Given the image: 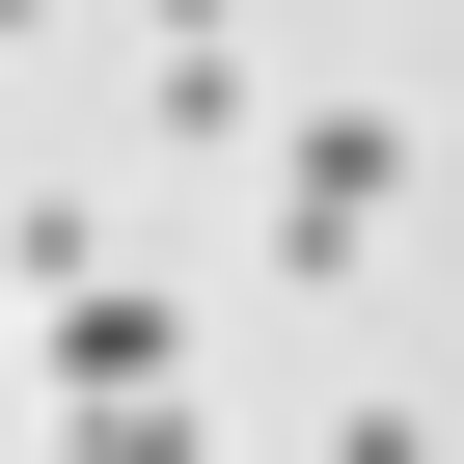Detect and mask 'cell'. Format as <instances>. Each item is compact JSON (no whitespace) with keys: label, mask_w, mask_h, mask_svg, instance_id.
I'll return each instance as SVG.
<instances>
[{"label":"cell","mask_w":464,"mask_h":464,"mask_svg":"<svg viewBox=\"0 0 464 464\" xmlns=\"http://www.w3.org/2000/svg\"><path fill=\"white\" fill-rule=\"evenodd\" d=\"M382 191H410V137H382V110H301V137H274V246H246V274H274V301H355V274H382Z\"/></svg>","instance_id":"6da1fadb"},{"label":"cell","mask_w":464,"mask_h":464,"mask_svg":"<svg viewBox=\"0 0 464 464\" xmlns=\"http://www.w3.org/2000/svg\"><path fill=\"white\" fill-rule=\"evenodd\" d=\"M328 464H437V410H328Z\"/></svg>","instance_id":"5b68a950"},{"label":"cell","mask_w":464,"mask_h":464,"mask_svg":"<svg viewBox=\"0 0 464 464\" xmlns=\"http://www.w3.org/2000/svg\"><path fill=\"white\" fill-rule=\"evenodd\" d=\"M191 164H246V0H164V82H137Z\"/></svg>","instance_id":"3957f363"},{"label":"cell","mask_w":464,"mask_h":464,"mask_svg":"<svg viewBox=\"0 0 464 464\" xmlns=\"http://www.w3.org/2000/svg\"><path fill=\"white\" fill-rule=\"evenodd\" d=\"M0 28H55V0H0Z\"/></svg>","instance_id":"8992f818"},{"label":"cell","mask_w":464,"mask_h":464,"mask_svg":"<svg viewBox=\"0 0 464 464\" xmlns=\"http://www.w3.org/2000/svg\"><path fill=\"white\" fill-rule=\"evenodd\" d=\"M55 464H218V437H191V410H82Z\"/></svg>","instance_id":"277c9868"},{"label":"cell","mask_w":464,"mask_h":464,"mask_svg":"<svg viewBox=\"0 0 464 464\" xmlns=\"http://www.w3.org/2000/svg\"><path fill=\"white\" fill-rule=\"evenodd\" d=\"M28 355H55V410H164V355H191V328H164L137 274H82V301H28Z\"/></svg>","instance_id":"7a4b0ae2"}]
</instances>
